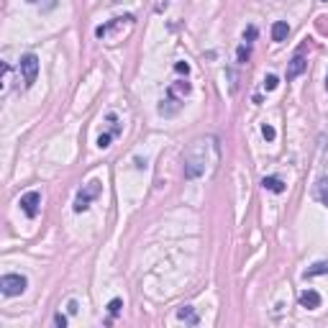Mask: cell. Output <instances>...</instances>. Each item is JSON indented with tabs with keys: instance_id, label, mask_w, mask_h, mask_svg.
<instances>
[{
	"instance_id": "52a82bcc",
	"label": "cell",
	"mask_w": 328,
	"mask_h": 328,
	"mask_svg": "<svg viewBox=\"0 0 328 328\" xmlns=\"http://www.w3.org/2000/svg\"><path fill=\"white\" fill-rule=\"evenodd\" d=\"M123 23H133V15H121V18H110L108 23H103V26H98L95 28V36L98 38H105V36H110L113 31H118Z\"/></svg>"
},
{
	"instance_id": "277c9868",
	"label": "cell",
	"mask_w": 328,
	"mask_h": 328,
	"mask_svg": "<svg viewBox=\"0 0 328 328\" xmlns=\"http://www.w3.org/2000/svg\"><path fill=\"white\" fill-rule=\"evenodd\" d=\"M98 192H100V182H87L80 192H77V198H74V213H82V210H87L90 208V203L98 198Z\"/></svg>"
},
{
	"instance_id": "7c38bea8",
	"label": "cell",
	"mask_w": 328,
	"mask_h": 328,
	"mask_svg": "<svg viewBox=\"0 0 328 328\" xmlns=\"http://www.w3.org/2000/svg\"><path fill=\"white\" fill-rule=\"evenodd\" d=\"M177 318H180V321H185V323H190V326H198V323H200V318L195 316V311H192L190 305H185V308H180V313H177Z\"/></svg>"
},
{
	"instance_id": "8992f818",
	"label": "cell",
	"mask_w": 328,
	"mask_h": 328,
	"mask_svg": "<svg viewBox=\"0 0 328 328\" xmlns=\"http://www.w3.org/2000/svg\"><path fill=\"white\" fill-rule=\"evenodd\" d=\"M18 205H21V210H23L28 218H36V216H38V205H41V192L28 190L26 195H21Z\"/></svg>"
},
{
	"instance_id": "7402d4cb",
	"label": "cell",
	"mask_w": 328,
	"mask_h": 328,
	"mask_svg": "<svg viewBox=\"0 0 328 328\" xmlns=\"http://www.w3.org/2000/svg\"><path fill=\"white\" fill-rule=\"evenodd\" d=\"M54 326H67V316H62V313H56V316H54Z\"/></svg>"
},
{
	"instance_id": "3957f363",
	"label": "cell",
	"mask_w": 328,
	"mask_h": 328,
	"mask_svg": "<svg viewBox=\"0 0 328 328\" xmlns=\"http://www.w3.org/2000/svg\"><path fill=\"white\" fill-rule=\"evenodd\" d=\"M18 69H21V74H23V85H26V87H33V82H36V77H38V56H36V54H23Z\"/></svg>"
},
{
	"instance_id": "d4e9b609",
	"label": "cell",
	"mask_w": 328,
	"mask_h": 328,
	"mask_svg": "<svg viewBox=\"0 0 328 328\" xmlns=\"http://www.w3.org/2000/svg\"><path fill=\"white\" fill-rule=\"evenodd\" d=\"M326 87H328V77H326Z\"/></svg>"
},
{
	"instance_id": "5b68a950",
	"label": "cell",
	"mask_w": 328,
	"mask_h": 328,
	"mask_svg": "<svg viewBox=\"0 0 328 328\" xmlns=\"http://www.w3.org/2000/svg\"><path fill=\"white\" fill-rule=\"evenodd\" d=\"M305 49H308V44H300V46H298V51L293 54V59H290V67H287V80H295V77H300V74L308 69Z\"/></svg>"
},
{
	"instance_id": "30bf717a",
	"label": "cell",
	"mask_w": 328,
	"mask_h": 328,
	"mask_svg": "<svg viewBox=\"0 0 328 328\" xmlns=\"http://www.w3.org/2000/svg\"><path fill=\"white\" fill-rule=\"evenodd\" d=\"M287 33H290L287 21H277V23L272 26V41H285V38H287Z\"/></svg>"
},
{
	"instance_id": "ac0fdd59",
	"label": "cell",
	"mask_w": 328,
	"mask_h": 328,
	"mask_svg": "<svg viewBox=\"0 0 328 328\" xmlns=\"http://www.w3.org/2000/svg\"><path fill=\"white\" fill-rule=\"evenodd\" d=\"M262 136H264L267 141H275V139H277V131H275L269 123H264V126H262Z\"/></svg>"
},
{
	"instance_id": "5bb4252c",
	"label": "cell",
	"mask_w": 328,
	"mask_h": 328,
	"mask_svg": "<svg viewBox=\"0 0 328 328\" xmlns=\"http://www.w3.org/2000/svg\"><path fill=\"white\" fill-rule=\"evenodd\" d=\"M316 198H318L321 203H326V205H328V175L318 180V185H316Z\"/></svg>"
},
{
	"instance_id": "603a6c76",
	"label": "cell",
	"mask_w": 328,
	"mask_h": 328,
	"mask_svg": "<svg viewBox=\"0 0 328 328\" xmlns=\"http://www.w3.org/2000/svg\"><path fill=\"white\" fill-rule=\"evenodd\" d=\"M175 69H177V72H185V74H187V72H190V64H187V62H177V64H175Z\"/></svg>"
},
{
	"instance_id": "e0dca14e",
	"label": "cell",
	"mask_w": 328,
	"mask_h": 328,
	"mask_svg": "<svg viewBox=\"0 0 328 328\" xmlns=\"http://www.w3.org/2000/svg\"><path fill=\"white\" fill-rule=\"evenodd\" d=\"M121 308H123V300H121V298H113V300L108 303V313H110V316H118Z\"/></svg>"
},
{
	"instance_id": "6da1fadb",
	"label": "cell",
	"mask_w": 328,
	"mask_h": 328,
	"mask_svg": "<svg viewBox=\"0 0 328 328\" xmlns=\"http://www.w3.org/2000/svg\"><path fill=\"white\" fill-rule=\"evenodd\" d=\"M218 157H221V149H218L216 136L195 139L185 151V177L187 180H200V177L213 175L216 167H218Z\"/></svg>"
},
{
	"instance_id": "4fadbf2b",
	"label": "cell",
	"mask_w": 328,
	"mask_h": 328,
	"mask_svg": "<svg viewBox=\"0 0 328 328\" xmlns=\"http://www.w3.org/2000/svg\"><path fill=\"white\" fill-rule=\"evenodd\" d=\"M318 275H328V262H316L311 269H305V280H311V277H318Z\"/></svg>"
},
{
	"instance_id": "44dd1931",
	"label": "cell",
	"mask_w": 328,
	"mask_h": 328,
	"mask_svg": "<svg viewBox=\"0 0 328 328\" xmlns=\"http://www.w3.org/2000/svg\"><path fill=\"white\" fill-rule=\"evenodd\" d=\"M252 38H257V28H254V26H249V28H246V33H244V41H246V44H249Z\"/></svg>"
},
{
	"instance_id": "d6986e66",
	"label": "cell",
	"mask_w": 328,
	"mask_h": 328,
	"mask_svg": "<svg viewBox=\"0 0 328 328\" xmlns=\"http://www.w3.org/2000/svg\"><path fill=\"white\" fill-rule=\"evenodd\" d=\"M277 85H280V80L275 74H267L264 77V90H277Z\"/></svg>"
},
{
	"instance_id": "7a4b0ae2",
	"label": "cell",
	"mask_w": 328,
	"mask_h": 328,
	"mask_svg": "<svg viewBox=\"0 0 328 328\" xmlns=\"http://www.w3.org/2000/svg\"><path fill=\"white\" fill-rule=\"evenodd\" d=\"M26 287H28V280L23 275H3L0 277V293L5 298H15V295L26 293Z\"/></svg>"
},
{
	"instance_id": "2e32d148",
	"label": "cell",
	"mask_w": 328,
	"mask_h": 328,
	"mask_svg": "<svg viewBox=\"0 0 328 328\" xmlns=\"http://www.w3.org/2000/svg\"><path fill=\"white\" fill-rule=\"evenodd\" d=\"M236 56H239V64H246V62H249V56H252V49H249L246 44H241V46H239V54H236Z\"/></svg>"
},
{
	"instance_id": "cb8c5ba5",
	"label": "cell",
	"mask_w": 328,
	"mask_h": 328,
	"mask_svg": "<svg viewBox=\"0 0 328 328\" xmlns=\"http://www.w3.org/2000/svg\"><path fill=\"white\" fill-rule=\"evenodd\" d=\"M67 308H69V313L74 316V313H77V300H69V303H67Z\"/></svg>"
},
{
	"instance_id": "ffe728a7",
	"label": "cell",
	"mask_w": 328,
	"mask_h": 328,
	"mask_svg": "<svg viewBox=\"0 0 328 328\" xmlns=\"http://www.w3.org/2000/svg\"><path fill=\"white\" fill-rule=\"evenodd\" d=\"M113 136H115V133H103V136H98V146H100V149H108Z\"/></svg>"
},
{
	"instance_id": "8fae6325",
	"label": "cell",
	"mask_w": 328,
	"mask_h": 328,
	"mask_svg": "<svg viewBox=\"0 0 328 328\" xmlns=\"http://www.w3.org/2000/svg\"><path fill=\"white\" fill-rule=\"evenodd\" d=\"M262 187L269 190V192H277V195L285 192V182H282L280 177H264V180H262Z\"/></svg>"
},
{
	"instance_id": "9a60e30c",
	"label": "cell",
	"mask_w": 328,
	"mask_h": 328,
	"mask_svg": "<svg viewBox=\"0 0 328 328\" xmlns=\"http://www.w3.org/2000/svg\"><path fill=\"white\" fill-rule=\"evenodd\" d=\"M26 3H31V5H38V8L44 10V13H46V10H54V8H56V0H26Z\"/></svg>"
},
{
	"instance_id": "9c48e42d",
	"label": "cell",
	"mask_w": 328,
	"mask_h": 328,
	"mask_svg": "<svg viewBox=\"0 0 328 328\" xmlns=\"http://www.w3.org/2000/svg\"><path fill=\"white\" fill-rule=\"evenodd\" d=\"M300 305L308 308V311H316L321 305V295L316 290H305V293H300Z\"/></svg>"
},
{
	"instance_id": "ba28073f",
	"label": "cell",
	"mask_w": 328,
	"mask_h": 328,
	"mask_svg": "<svg viewBox=\"0 0 328 328\" xmlns=\"http://www.w3.org/2000/svg\"><path fill=\"white\" fill-rule=\"evenodd\" d=\"M180 108H182V100L177 98V90L169 87V90H167V98H164L162 105H159V113H162V115H175Z\"/></svg>"
}]
</instances>
